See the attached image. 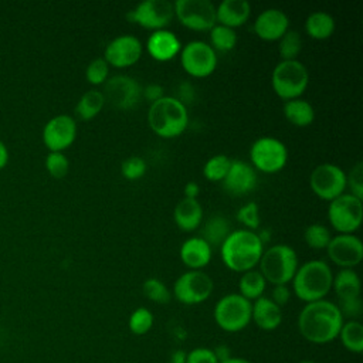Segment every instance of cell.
<instances>
[{"label": "cell", "mask_w": 363, "mask_h": 363, "mask_svg": "<svg viewBox=\"0 0 363 363\" xmlns=\"http://www.w3.org/2000/svg\"><path fill=\"white\" fill-rule=\"evenodd\" d=\"M223 189L235 197L245 196L252 191L257 186V172L255 169L240 159L231 160L230 169L223 179Z\"/></svg>", "instance_id": "obj_19"}, {"label": "cell", "mask_w": 363, "mask_h": 363, "mask_svg": "<svg viewBox=\"0 0 363 363\" xmlns=\"http://www.w3.org/2000/svg\"><path fill=\"white\" fill-rule=\"evenodd\" d=\"M251 320L262 330H274L282 322V309L269 298L261 296L252 303Z\"/></svg>", "instance_id": "obj_25"}, {"label": "cell", "mask_w": 363, "mask_h": 363, "mask_svg": "<svg viewBox=\"0 0 363 363\" xmlns=\"http://www.w3.org/2000/svg\"><path fill=\"white\" fill-rule=\"evenodd\" d=\"M231 233V223L221 214L210 216L201 228V238L213 248L214 245H221L223 241Z\"/></svg>", "instance_id": "obj_28"}, {"label": "cell", "mask_w": 363, "mask_h": 363, "mask_svg": "<svg viewBox=\"0 0 363 363\" xmlns=\"http://www.w3.org/2000/svg\"><path fill=\"white\" fill-rule=\"evenodd\" d=\"M264 252V244L255 231L238 228L228 234L220 245L223 264L234 272L254 269Z\"/></svg>", "instance_id": "obj_2"}, {"label": "cell", "mask_w": 363, "mask_h": 363, "mask_svg": "<svg viewBox=\"0 0 363 363\" xmlns=\"http://www.w3.org/2000/svg\"><path fill=\"white\" fill-rule=\"evenodd\" d=\"M77 122L71 115H55L43 128V143L50 152H64L77 138Z\"/></svg>", "instance_id": "obj_16"}, {"label": "cell", "mask_w": 363, "mask_h": 363, "mask_svg": "<svg viewBox=\"0 0 363 363\" xmlns=\"http://www.w3.org/2000/svg\"><path fill=\"white\" fill-rule=\"evenodd\" d=\"M335 18L326 11H313L305 20V31L313 40H326L335 31Z\"/></svg>", "instance_id": "obj_29"}, {"label": "cell", "mask_w": 363, "mask_h": 363, "mask_svg": "<svg viewBox=\"0 0 363 363\" xmlns=\"http://www.w3.org/2000/svg\"><path fill=\"white\" fill-rule=\"evenodd\" d=\"M251 16V6L247 0H223L216 7V20L228 28L244 26Z\"/></svg>", "instance_id": "obj_23"}, {"label": "cell", "mask_w": 363, "mask_h": 363, "mask_svg": "<svg viewBox=\"0 0 363 363\" xmlns=\"http://www.w3.org/2000/svg\"><path fill=\"white\" fill-rule=\"evenodd\" d=\"M271 84L274 92L282 101L299 98L308 88L309 72L308 68L298 60L281 61L272 71Z\"/></svg>", "instance_id": "obj_6"}, {"label": "cell", "mask_w": 363, "mask_h": 363, "mask_svg": "<svg viewBox=\"0 0 363 363\" xmlns=\"http://www.w3.org/2000/svg\"><path fill=\"white\" fill-rule=\"evenodd\" d=\"M102 95L116 109H132L140 102L142 86L129 75H113L104 84Z\"/></svg>", "instance_id": "obj_15"}, {"label": "cell", "mask_w": 363, "mask_h": 363, "mask_svg": "<svg viewBox=\"0 0 363 363\" xmlns=\"http://www.w3.org/2000/svg\"><path fill=\"white\" fill-rule=\"evenodd\" d=\"M326 252L333 264L342 269H352L359 265L363 258V244L354 234H337L330 238Z\"/></svg>", "instance_id": "obj_18"}, {"label": "cell", "mask_w": 363, "mask_h": 363, "mask_svg": "<svg viewBox=\"0 0 363 363\" xmlns=\"http://www.w3.org/2000/svg\"><path fill=\"white\" fill-rule=\"evenodd\" d=\"M174 98L179 99L186 106L189 104H193L196 101V89L191 85V82H189V81L180 82L177 86V96H174Z\"/></svg>", "instance_id": "obj_46"}, {"label": "cell", "mask_w": 363, "mask_h": 363, "mask_svg": "<svg viewBox=\"0 0 363 363\" xmlns=\"http://www.w3.org/2000/svg\"><path fill=\"white\" fill-rule=\"evenodd\" d=\"M235 217H237L238 223L245 227V230H251V231L257 230L259 227V223H261L259 208H258L255 201H250V203L241 206L237 210Z\"/></svg>", "instance_id": "obj_41"}, {"label": "cell", "mask_w": 363, "mask_h": 363, "mask_svg": "<svg viewBox=\"0 0 363 363\" xmlns=\"http://www.w3.org/2000/svg\"><path fill=\"white\" fill-rule=\"evenodd\" d=\"M203 207L197 199H182L173 213L176 225L186 233L197 230L203 223Z\"/></svg>", "instance_id": "obj_24"}, {"label": "cell", "mask_w": 363, "mask_h": 363, "mask_svg": "<svg viewBox=\"0 0 363 363\" xmlns=\"http://www.w3.org/2000/svg\"><path fill=\"white\" fill-rule=\"evenodd\" d=\"M345 318L336 303L320 299L306 303L299 316L298 328L303 339L315 345H325L339 336Z\"/></svg>", "instance_id": "obj_1"}, {"label": "cell", "mask_w": 363, "mask_h": 363, "mask_svg": "<svg viewBox=\"0 0 363 363\" xmlns=\"http://www.w3.org/2000/svg\"><path fill=\"white\" fill-rule=\"evenodd\" d=\"M309 184L315 196L322 200L332 201L345 193L346 173L333 163H322L312 170Z\"/></svg>", "instance_id": "obj_14"}, {"label": "cell", "mask_w": 363, "mask_h": 363, "mask_svg": "<svg viewBox=\"0 0 363 363\" xmlns=\"http://www.w3.org/2000/svg\"><path fill=\"white\" fill-rule=\"evenodd\" d=\"M284 116L289 123L298 128H306L315 121V109L313 106L301 98L286 101L282 108Z\"/></svg>", "instance_id": "obj_26"}, {"label": "cell", "mask_w": 363, "mask_h": 363, "mask_svg": "<svg viewBox=\"0 0 363 363\" xmlns=\"http://www.w3.org/2000/svg\"><path fill=\"white\" fill-rule=\"evenodd\" d=\"M289 30V18L281 9H265L254 21V33L264 41H278Z\"/></svg>", "instance_id": "obj_20"}, {"label": "cell", "mask_w": 363, "mask_h": 363, "mask_svg": "<svg viewBox=\"0 0 363 363\" xmlns=\"http://www.w3.org/2000/svg\"><path fill=\"white\" fill-rule=\"evenodd\" d=\"M265 286H267L265 278L262 277V274L259 271H255V269L242 272V275L238 281L240 295L244 296L245 299H248L250 302L261 298L265 291Z\"/></svg>", "instance_id": "obj_31"}, {"label": "cell", "mask_w": 363, "mask_h": 363, "mask_svg": "<svg viewBox=\"0 0 363 363\" xmlns=\"http://www.w3.org/2000/svg\"><path fill=\"white\" fill-rule=\"evenodd\" d=\"M298 363H316V362H312V360H302V362H298Z\"/></svg>", "instance_id": "obj_55"}, {"label": "cell", "mask_w": 363, "mask_h": 363, "mask_svg": "<svg viewBox=\"0 0 363 363\" xmlns=\"http://www.w3.org/2000/svg\"><path fill=\"white\" fill-rule=\"evenodd\" d=\"M291 282L296 298L309 303L325 299L332 289L333 272L328 262L311 259L298 267Z\"/></svg>", "instance_id": "obj_3"}, {"label": "cell", "mask_w": 363, "mask_h": 363, "mask_svg": "<svg viewBox=\"0 0 363 363\" xmlns=\"http://www.w3.org/2000/svg\"><path fill=\"white\" fill-rule=\"evenodd\" d=\"M85 78L91 85H102L109 78V65L108 62L99 57L92 60L85 69Z\"/></svg>", "instance_id": "obj_40"}, {"label": "cell", "mask_w": 363, "mask_h": 363, "mask_svg": "<svg viewBox=\"0 0 363 363\" xmlns=\"http://www.w3.org/2000/svg\"><path fill=\"white\" fill-rule=\"evenodd\" d=\"M7 163H9V149H7L6 143L0 139V170L3 167H6Z\"/></svg>", "instance_id": "obj_51"}, {"label": "cell", "mask_w": 363, "mask_h": 363, "mask_svg": "<svg viewBox=\"0 0 363 363\" xmlns=\"http://www.w3.org/2000/svg\"><path fill=\"white\" fill-rule=\"evenodd\" d=\"M186 363H218L213 349L196 347L186 356Z\"/></svg>", "instance_id": "obj_44"}, {"label": "cell", "mask_w": 363, "mask_h": 363, "mask_svg": "<svg viewBox=\"0 0 363 363\" xmlns=\"http://www.w3.org/2000/svg\"><path fill=\"white\" fill-rule=\"evenodd\" d=\"M302 50V37L295 30H288L279 40H278V52L281 61L296 60Z\"/></svg>", "instance_id": "obj_34"}, {"label": "cell", "mask_w": 363, "mask_h": 363, "mask_svg": "<svg viewBox=\"0 0 363 363\" xmlns=\"http://www.w3.org/2000/svg\"><path fill=\"white\" fill-rule=\"evenodd\" d=\"M183 191H184L186 199H197V196L200 193V187L196 182H189V183H186Z\"/></svg>", "instance_id": "obj_49"}, {"label": "cell", "mask_w": 363, "mask_h": 363, "mask_svg": "<svg viewBox=\"0 0 363 363\" xmlns=\"http://www.w3.org/2000/svg\"><path fill=\"white\" fill-rule=\"evenodd\" d=\"M186 356H187V353H184L183 350H174L170 354L169 363H186Z\"/></svg>", "instance_id": "obj_52"}, {"label": "cell", "mask_w": 363, "mask_h": 363, "mask_svg": "<svg viewBox=\"0 0 363 363\" xmlns=\"http://www.w3.org/2000/svg\"><path fill=\"white\" fill-rule=\"evenodd\" d=\"M126 18L150 31L164 30L174 18V7L167 0H145L128 11Z\"/></svg>", "instance_id": "obj_12"}, {"label": "cell", "mask_w": 363, "mask_h": 363, "mask_svg": "<svg viewBox=\"0 0 363 363\" xmlns=\"http://www.w3.org/2000/svg\"><path fill=\"white\" fill-rule=\"evenodd\" d=\"M142 292L149 301L160 305L169 303L172 299V294L169 288L163 281L157 278H147L142 285Z\"/></svg>", "instance_id": "obj_37"}, {"label": "cell", "mask_w": 363, "mask_h": 363, "mask_svg": "<svg viewBox=\"0 0 363 363\" xmlns=\"http://www.w3.org/2000/svg\"><path fill=\"white\" fill-rule=\"evenodd\" d=\"M147 123L163 139L180 136L189 126L187 106L174 96H163L149 106Z\"/></svg>", "instance_id": "obj_4"}, {"label": "cell", "mask_w": 363, "mask_h": 363, "mask_svg": "<svg viewBox=\"0 0 363 363\" xmlns=\"http://www.w3.org/2000/svg\"><path fill=\"white\" fill-rule=\"evenodd\" d=\"M231 164V159L225 155L211 156L203 166V176L208 182H223Z\"/></svg>", "instance_id": "obj_35"}, {"label": "cell", "mask_w": 363, "mask_h": 363, "mask_svg": "<svg viewBox=\"0 0 363 363\" xmlns=\"http://www.w3.org/2000/svg\"><path fill=\"white\" fill-rule=\"evenodd\" d=\"M220 363H251L250 360H247V359H242V357H230V359H227V360H224V362H220Z\"/></svg>", "instance_id": "obj_54"}, {"label": "cell", "mask_w": 363, "mask_h": 363, "mask_svg": "<svg viewBox=\"0 0 363 363\" xmlns=\"http://www.w3.org/2000/svg\"><path fill=\"white\" fill-rule=\"evenodd\" d=\"M237 33L233 28H228L221 24H216L210 30V45L214 51L228 52L237 45Z\"/></svg>", "instance_id": "obj_33"}, {"label": "cell", "mask_w": 363, "mask_h": 363, "mask_svg": "<svg viewBox=\"0 0 363 363\" xmlns=\"http://www.w3.org/2000/svg\"><path fill=\"white\" fill-rule=\"evenodd\" d=\"M257 235H258V238L261 240V242L265 244V242H268L269 238H271V231H269L268 228H262L259 233H257Z\"/></svg>", "instance_id": "obj_53"}, {"label": "cell", "mask_w": 363, "mask_h": 363, "mask_svg": "<svg viewBox=\"0 0 363 363\" xmlns=\"http://www.w3.org/2000/svg\"><path fill=\"white\" fill-rule=\"evenodd\" d=\"M146 50L155 61L167 62L180 54L182 43L173 31L164 28L152 31L146 40Z\"/></svg>", "instance_id": "obj_21"}, {"label": "cell", "mask_w": 363, "mask_h": 363, "mask_svg": "<svg viewBox=\"0 0 363 363\" xmlns=\"http://www.w3.org/2000/svg\"><path fill=\"white\" fill-rule=\"evenodd\" d=\"M329 224L339 234H353L359 230L363 220V201L350 193H343L329 201Z\"/></svg>", "instance_id": "obj_9"}, {"label": "cell", "mask_w": 363, "mask_h": 363, "mask_svg": "<svg viewBox=\"0 0 363 363\" xmlns=\"http://www.w3.org/2000/svg\"><path fill=\"white\" fill-rule=\"evenodd\" d=\"M129 330L133 335L142 336L147 333L153 326V313L147 308H136L129 316Z\"/></svg>", "instance_id": "obj_38"}, {"label": "cell", "mask_w": 363, "mask_h": 363, "mask_svg": "<svg viewBox=\"0 0 363 363\" xmlns=\"http://www.w3.org/2000/svg\"><path fill=\"white\" fill-rule=\"evenodd\" d=\"M179 55L182 68L193 78H206L217 68V52L206 41H189L182 47Z\"/></svg>", "instance_id": "obj_10"}, {"label": "cell", "mask_w": 363, "mask_h": 363, "mask_svg": "<svg viewBox=\"0 0 363 363\" xmlns=\"http://www.w3.org/2000/svg\"><path fill=\"white\" fill-rule=\"evenodd\" d=\"M332 288L335 289L339 301L360 298V279L359 275L350 268H343L333 275Z\"/></svg>", "instance_id": "obj_27"}, {"label": "cell", "mask_w": 363, "mask_h": 363, "mask_svg": "<svg viewBox=\"0 0 363 363\" xmlns=\"http://www.w3.org/2000/svg\"><path fill=\"white\" fill-rule=\"evenodd\" d=\"M259 272L272 285H286L298 269V255L291 245L275 244L264 250L259 259Z\"/></svg>", "instance_id": "obj_5"}, {"label": "cell", "mask_w": 363, "mask_h": 363, "mask_svg": "<svg viewBox=\"0 0 363 363\" xmlns=\"http://www.w3.org/2000/svg\"><path fill=\"white\" fill-rule=\"evenodd\" d=\"M289 298H291V291H289V288H288L286 285H274L272 294H271V298H269V299H271L275 305H278L279 308H282L284 305L288 303Z\"/></svg>", "instance_id": "obj_47"}, {"label": "cell", "mask_w": 363, "mask_h": 363, "mask_svg": "<svg viewBox=\"0 0 363 363\" xmlns=\"http://www.w3.org/2000/svg\"><path fill=\"white\" fill-rule=\"evenodd\" d=\"M332 238V234L329 228L323 224H309L303 231V240L308 247L313 250H326L329 241Z\"/></svg>", "instance_id": "obj_36"}, {"label": "cell", "mask_w": 363, "mask_h": 363, "mask_svg": "<svg viewBox=\"0 0 363 363\" xmlns=\"http://www.w3.org/2000/svg\"><path fill=\"white\" fill-rule=\"evenodd\" d=\"M342 316L345 318H350L354 319L360 315L362 312V301L360 298H353V299H346V301H339V303H336Z\"/></svg>", "instance_id": "obj_45"}, {"label": "cell", "mask_w": 363, "mask_h": 363, "mask_svg": "<svg viewBox=\"0 0 363 363\" xmlns=\"http://www.w3.org/2000/svg\"><path fill=\"white\" fill-rule=\"evenodd\" d=\"M251 166L267 174L281 172L288 162L285 143L274 136H261L250 147Z\"/></svg>", "instance_id": "obj_8"}, {"label": "cell", "mask_w": 363, "mask_h": 363, "mask_svg": "<svg viewBox=\"0 0 363 363\" xmlns=\"http://www.w3.org/2000/svg\"><path fill=\"white\" fill-rule=\"evenodd\" d=\"M143 52L139 38L130 34H122L108 43L104 51V60L115 68H126L136 64Z\"/></svg>", "instance_id": "obj_17"}, {"label": "cell", "mask_w": 363, "mask_h": 363, "mask_svg": "<svg viewBox=\"0 0 363 363\" xmlns=\"http://www.w3.org/2000/svg\"><path fill=\"white\" fill-rule=\"evenodd\" d=\"M147 164L140 156H129L121 163V174L128 180H138L145 176Z\"/></svg>", "instance_id": "obj_42"}, {"label": "cell", "mask_w": 363, "mask_h": 363, "mask_svg": "<svg viewBox=\"0 0 363 363\" xmlns=\"http://www.w3.org/2000/svg\"><path fill=\"white\" fill-rule=\"evenodd\" d=\"M142 96L146 98L150 104H153L155 101L163 98V86L159 84H149L147 86L142 88Z\"/></svg>", "instance_id": "obj_48"}, {"label": "cell", "mask_w": 363, "mask_h": 363, "mask_svg": "<svg viewBox=\"0 0 363 363\" xmlns=\"http://www.w3.org/2000/svg\"><path fill=\"white\" fill-rule=\"evenodd\" d=\"M105 98L101 91L89 89L81 95L75 105V115L82 121L94 119L104 108Z\"/></svg>", "instance_id": "obj_30"}, {"label": "cell", "mask_w": 363, "mask_h": 363, "mask_svg": "<svg viewBox=\"0 0 363 363\" xmlns=\"http://www.w3.org/2000/svg\"><path fill=\"white\" fill-rule=\"evenodd\" d=\"M213 352H214V354H216L218 363H220V362H224V360H227V359L231 357V352H230V349H228L225 345L217 346L216 349H213Z\"/></svg>", "instance_id": "obj_50"}, {"label": "cell", "mask_w": 363, "mask_h": 363, "mask_svg": "<svg viewBox=\"0 0 363 363\" xmlns=\"http://www.w3.org/2000/svg\"><path fill=\"white\" fill-rule=\"evenodd\" d=\"M345 349L352 353H362L363 352V325L356 320L350 319L343 322L339 336Z\"/></svg>", "instance_id": "obj_32"}, {"label": "cell", "mask_w": 363, "mask_h": 363, "mask_svg": "<svg viewBox=\"0 0 363 363\" xmlns=\"http://www.w3.org/2000/svg\"><path fill=\"white\" fill-rule=\"evenodd\" d=\"M44 164L48 174L54 179L65 177L69 170V160L64 152H48Z\"/></svg>", "instance_id": "obj_39"}, {"label": "cell", "mask_w": 363, "mask_h": 363, "mask_svg": "<svg viewBox=\"0 0 363 363\" xmlns=\"http://www.w3.org/2000/svg\"><path fill=\"white\" fill-rule=\"evenodd\" d=\"M214 289V282L203 271L189 269L183 272L173 285L174 298L184 305H197L207 301Z\"/></svg>", "instance_id": "obj_13"}, {"label": "cell", "mask_w": 363, "mask_h": 363, "mask_svg": "<svg viewBox=\"0 0 363 363\" xmlns=\"http://www.w3.org/2000/svg\"><path fill=\"white\" fill-rule=\"evenodd\" d=\"M252 303L240 294H227L214 306V320L225 332L234 333L245 329L251 322Z\"/></svg>", "instance_id": "obj_7"}, {"label": "cell", "mask_w": 363, "mask_h": 363, "mask_svg": "<svg viewBox=\"0 0 363 363\" xmlns=\"http://www.w3.org/2000/svg\"><path fill=\"white\" fill-rule=\"evenodd\" d=\"M346 187L350 189V194L363 200V163H356L350 173L346 174Z\"/></svg>", "instance_id": "obj_43"}, {"label": "cell", "mask_w": 363, "mask_h": 363, "mask_svg": "<svg viewBox=\"0 0 363 363\" xmlns=\"http://www.w3.org/2000/svg\"><path fill=\"white\" fill-rule=\"evenodd\" d=\"M179 254L182 262L187 268L193 271H201L210 264L213 250L201 237H190L180 245Z\"/></svg>", "instance_id": "obj_22"}, {"label": "cell", "mask_w": 363, "mask_h": 363, "mask_svg": "<svg viewBox=\"0 0 363 363\" xmlns=\"http://www.w3.org/2000/svg\"><path fill=\"white\" fill-rule=\"evenodd\" d=\"M174 17L189 30L210 31L216 24V6L210 0H177Z\"/></svg>", "instance_id": "obj_11"}]
</instances>
